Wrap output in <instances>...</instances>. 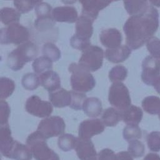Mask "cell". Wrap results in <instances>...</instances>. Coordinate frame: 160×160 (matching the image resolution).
I'll return each instance as SVG.
<instances>
[{
  "label": "cell",
  "instance_id": "6da1fadb",
  "mask_svg": "<svg viewBox=\"0 0 160 160\" xmlns=\"http://www.w3.org/2000/svg\"><path fill=\"white\" fill-rule=\"evenodd\" d=\"M158 26V12L151 6L139 14L132 15L124 26L128 46L133 50L141 47L152 37Z\"/></svg>",
  "mask_w": 160,
  "mask_h": 160
},
{
  "label": "cell",
  "instance_id": "7a4b0ae2",
  "mask_svg": "<svg viewBox=\"0 0 160 160\" xmlns=\"http://www.w3.org/2000/svg\"><path fill=\"white\" fill-rule=\"evenodd\" d=\"M38 54L37 45L28 41L12 51L7 58L8 66L14 71L20 70L27 62L35 59Z\"/></svg>",
  "mask_w": 160,
  "mask_h": 160
},
{
  "label": "cell",
  "instance_id": "3957f363",
  "mask_svg": "<svg viewBox=\"0 0 160 160\" xmlns=\"http://www.w3.org/2000/svg\"><path fill=\"white\" fill-rule=\"evenodd\" d=\"M71 73V85L72 88L78 92H88L95 87L96 81L90 71L80 63H72L69 67Z\"/></svg>",
  "mask_w": 160,
  "mask_h": 160
},
{
  "label": "cell",
  "instance_id": "277c9868",
  "mask_svg": "<svg viewBox=\"0 0 160 160\" xmlns=\"http://www.w3.org/2000/svg\"><path fill=\"white\" fill-rule=\"evenodd\" d=\"M46 140L38 131L27 137L26 144L36 160H51L57 154L48 147Z\"/></svg>",
  "mask_w": 160,
  "mask_h": 160
},
{
  "label": "cell",
  "instance_id": "5b68a950",
  "mask_svg": "<svg viewBox=\"0 0 160 160\" xmlns=\"http://www.w3.org/2000/svg\"><path fill=\"white\" fill-rule=\"evenodd\" d=\"M29 38L28 29L18 23L0 29V44L13 43L19 45L28 41Z\"/></svg>",
  "mask_w": 160,
  "mask_h": 160
},
{
  "label": "cell",
  "instance_id": "8992f818",
  "mask_svg": "<svg viewBox=\"0 0 160 160\" xmlns=\"http://www.w3.org/2000/svg\"><path fill=\"white\" fill-rule=\"evenodd\" d=\"M109 103L119 111H122L131 105V97L126 85L121 82H114L109 90Z\"/></svg>",
  "mask_w": 160,
  "mask_h": 160
},
{
  "label": "cell",
  "instance_id": "52a82bcc",
  "mask_svg": "<svg viewBox=\"0 0 160 160\" xmlns=\"http://www.w3.org/2000/svg\"><path fill=\"white\" fill-rule=\"evenodd\" d=\"M66 125L64 120L59 116H51L42 120L38 127V131L42 137L49 139L63 134Z\"/></svg>",
  "mask_w": 160,
  "mask_h": 160
},
{
  "label": "cell",
  "instance_id": "ba28073f",
  "mask_svg": "<svg viewBox=\"0 0 160 160\" xmlns=\"http://www.w3.org/2000/svg\"><path fill=\"white\" fill-rule=\"evenodd\" d=\"M103 56L104 53L102 48L91 45L82 51L79 63L90 72H95L102 67Z\"/></svg>",
  "mask_w": 160,
  "mask_h": 160
},
{
  "label": "cell",
  "instance_id": "9c48e42d",
  "mask_svg": "<svg viewBox=\"0 0 160 160\" xmlns=\"http://www.w3.org/2000/svg\"><path fill=\"white\" fill-rule=\"evenodd\" d=\"M26 110L30 114L40 118L49 117L53 110L52 104L33 95L29 97L25 104Z\"/></svg>",
  "mask_w": 160,
  "mask_h": 160
},
{
  "label": "cell",
  "instance_id": "30bf717a",
  "mask_svg": "<svg viewBox=\"0 0 160 160\" xmlns=\"http://www.w3.org/2000/svg\"><path fill=\"white\" fill-rule=\"evenodd\" d=\"M142 67V80L148 85H152L157 78L160 77V59L152 56H147L143 60Z\"/></svg>",
  "mask_w": 160,
  "mask_h": 160
},
{
  "label": "cell",
  "instance_id": "8fae6325",
  "mask_svg": "<svg viewBox=\"0 0 160 160\" xmlns=\"http://www.w3.org/2000/svg\"><path fill=\"white\" fill-rule=\"evenodd\" d=\"M104 130V124L99 119L84 120L79 127V138L90 139L92 136L102 133Z\"/></svg>",
  "mask_w": 160,
  "mask_h": 160
},
{
  "label": "cell",
  "instance_id": "7c38bea8",
  "mask_svg": "<svg viewBox=\"0 0 160 160\" xmlns=\"http://www.w3.org/2000/svg\"><path fill=\"white\" fill-rule=\"evenodd\" d=\"M74 149L80 160H97L98 155L91 139L78 137Z\"/></svg>",
  "mask_w": 160,
  "mask_h": 160
},
{
  "label": "cell",
  "instance_id": "4fadbf2b",
  "mask_svg": "<svg viewBox=\"0 0 160 160\" xmlns=\"http://www.w3.org/2000/svg\"><path fill=\"white\" fill-rule=\"evenodd\" d=\"M94 20L89 17L81 14L76 21L75 36L86 41H90L93 33L92 23Z\"/></svg>",
  "mask_w": 160,
  "mask_h": 160
},
{
  "label": "cell",
  "instance_id": "5bb4252c",
  "mask_svg": "<svg viewBox=\"0 0 160 160\" xmlns=\"http://www.w3.org/2000/svg\"><path fill=\"white\" fill-rule=\"evenodd\" d=\"M15 141L11 136L9 124L0 125V152L4 156L11 158Z\"/></svg>",
  "mask_w": 160,
  "mask_h": 160
},
{
  "label": "cell",
  "instance_id": "9a60e30c",
  "mask_svg": "<svg viewBox=\"0 0 160 160\" xmlns=\"http://www.w3.org/2000/svg\"><path fill=\"white\" fill-rule=\"evenodd\" d=\"M52 16L58 22L72 23L78 19V12L73 6H59L52 11Z\"/></svg>",
  "mask_w": 160,
  "mask_h": 160
},
{
  "label": "cell",
  "instance_id": "2e32d148",
  "mask_svg": "<svg viewBox=\"0 0 160 160\" xmlns=\"http://www.w3.org/2000/svg\"><path fill=\"white\" fill-rule=\"evenodd\" d=\"M41 85L49 93L61 88V80L59 75L52 70L46 71L40 75Z\"/></svg>",
  "mask_w": 160,
  "mask_h": 160
},
{
  "label": "cell",
  "instance_id": "e0dca14e",
  "mask_svg": "<svg viewBox=\"0 0 160 160\" xmlns=\"http://www.w3.org/2000/svg\"><path fill=\"white\" fill-rule=\"evenodd\" d=\"M101 43L108 48H115L121 46L122 36L116 29L109 28L101 31L100 34Z\"/></svg>",
  "mask_w": 160,
  "mask_h": 160
},
{
  "label": "cell",
  "instance_id": "ac0fdd59",
  "mask_svg": "<svg viewBox=\"0 0 160 160\" xmlns=\"http://www.w3.org/2000/svg\"><path fill=\"white\" fill-rule=\"evenodd\" d=\"M131 48L126 45L115 48H108L105 51L106 58L111 62L118 63L126 60L131 54Z\"/></svg>",
  "mask_w": 160,
  "mask_h": 160
},
{
  "label": "cell",
  "instance_id": "d6986e66",
  "mask_svg": "<svg viewBox=\"0 0 160 160\" xmlns=\"http://www.w3.org/2000/svg\"><path fill=\"white\" fill-rule=\"evenodd\" d=\"M121 120L128 125H138L142 118L143 112L139 107L131 105L124 110L120 111Z\"/></svg>",
  "mask_w": 160,
  "mask_h": 160
},
{
  "label": "cell",
  "instance_id": "ffe728a7",
  "mask_svg": "<svg viewBox=\"0 0 160 160\" xmlns=\"http://www.w3.org/2000/svg\"><path fill=\"white\" fill-rule=\"evenodd\" d=\"M49 100L56 107L62 108L69 106L71 102V92L64 88H60L49 93Z\"/></svg>",
  "mask_w": 160,
  "mask_h": 160
},
{
  "label": "cell",
  "instance_id": "44dd1931",
  "mask_svg": "<svg viewBox=\"0 0 160 160\" xmlns=\"http://www.w3.org/2000/svg\"><path fill=\"white\" fill-rule=\"evenodd\" d=\"M82 109L88 116L96 117L99 116L102 112V103L96 97L86 98L83 102Z\"/></svg>",
  "mask_w": 160,
  "mask_h": 160
},
{
  "label": "cell",
  "instance_id": "7402d4cb",
  "mask_svg": "<svg viewBox=\"0 0 160 160\" xmlns=\"http://www.w3.org/2000/svg\"><path fill=\"white\" fill-rule=\"evenodd\" d=\"M32 153L28 146L24 145L18 141H15L11 159L15 160H31L32 159Z\"/></svg>",
  "mask_w": 160,
  "mask_h": 160
},
{
  "label": "cell",
  "instance_id": "603a6c76",
  "mask_svg": "<svg viewBox=\"0 0 160 160\" xmlns=\"http://www.w3.org/2000/svg\"><path fill=\"white\" fill-rule=\"evenodd\" d=\"M101 119L106 126L114 127L121 120L120 111L112 107L108 108L103 112Z\"/></svg>",
  "mask_w": 160,
  "mask_h": 160
},
{
  "label": "cell",
  "instance_id": "cb8c5ba5",
  "mask_svg": "<svg viewBox=\"0 0 160 160\" xmlns=\"http://www.w3.org/2000/svg\"><path fill=\"white\" fill-rule=\"evenodd\" d=\"M21 13L11 8H3L0 10V18L3 24L10 25L19 23Z\"/></svg>",
  "mask_w": 160,
  "mask_h": 160
},
{
  "label": "cell",
  "instance_id": "d4e9b609",
  "mask_svg": "<svg viewBox=\"0 0 160 160\" xmlns=\"http://www.w3.org/2000/svg\"><path fill=\"white\" fill-rule=\"evenodd\" d=\"M124 8L132 15L139 14L144 11L148 6V0H124Z\"/></svg>",
  "mask_w": 160,
  "mask_h": 160
},
{
  "label": "cell",
  "instance_id": "484cf974",
  "mask_svg": "<svg viewBox=\"0 0 160 160\" xmlns=\"http://www.w3.org/2000/svg\"><path fill=\"white\" fill-rule=\"evenodd\" d=\"M142 107L149 114H158L160 110V98L156 96L147 97L142 101Z\"/></svg>",
  "mask_w": 160,
  "mask_h": 160
},
{
  "label": "cell",
  "instance_id": "4316f807",
  "mask_svg": "<svg viewBox=\"0 0 160 160\" xmlns=\"http://www.w3.org/2000/svg\"><path fill=\"white\" fill-rule=\"evenodd\" d=\"M32 67L36 74L41 75L52 68V61L45 56H39L34 60Z\"/></svg>",
  "mask_w": 160,
  "mask_h": 160
},
{
  "label": "cell",
  "instance_id": "83f0119b",
  "mask_svg": "<svg viewBox=\"0 0 160 160\" xmlns=\"http://www.w3.org/2000/svg\"><path fill=\"white\" fill-rule=\"evenodd\" d=\"M82 4V14L95 20L98 17L99 10L96 6V0H79Z\"/></svg>",
  "mask_w": 160,
  "mask_h": 160
},
{
  "label": "cell",
  "instance_id": "f1b7e54d",
  "mask_svg": "<svg viewBox=\"0 0 160 160\" xmlns=\"http://www.w3.org/2000/svg\"><path fill=\"white\" fill-rule=\"evenodd\" d=\"M78 137L70 134H63L61 135L58 141L59 147L63 151H69L74 149Z\"/></svg>",
  "mask_w": 160,
  "mask_h": 160
},
{
  "label": "cell",
  "instance_id": "f546056e",
  "mask_svg": "<svg viewBox=\"0 0 160 160\" xmlns=\"http://www.w3.org/2000/svg\"><path fill=\"white\" fill-rule=\"evenodd\" d=\"M15 89L14 82L7 77H0V99L11 96Z\"/></svg>",
  "mask_w": 160,
  "mask_h": 160
},
{
  "label": "cell",
  "instance_id": "4dcf8cb0",
  "mask_svg": "<svg viewBox=\"0 0 160 160\" xmlns=\"http://www.w3.org/2000/svg\"><path fill=\"white\" fill-rule=\"evenodd\" d=\"M21 83L25 89L28 90H34L36 89L40 84L39 77H38L36 73H26L22 77Z\"/></svg>",
  "mask_w": 160,
  "mask_h": 160
},
{
  "label": "cell",
  "instance_id": "1f68e13d",
  "mask_svg": "<svg viewBox=\"0 0 160 160\" xmlns=\"http://www.w3.org/2000/svg\"><path fill=\"white\" fill-rule=\"evenodd\" d=\"M55 20L52 15L37 17L34 22L36 29L39 31H45L52 28L55 24Z\"/></svg>",
  "mask_w": 160,
  "mask_h": 160
},
{
  "label": "cell",
  "instance_id": "d6a6232c",
  "mask_svg": "<svg viewBox=\"0 0 160 160\" xmlns=\"http://www.w3.org/2000/svg\"><path fill=\"white\" fill-rule=\"evenodd\" d=\"M42 53L44 56L49 58L52 61H56L61 58L59 49L52 43H45L42 46Z\"/></svg>",
  "mask_w": 160,
  "mask_h": 160
},
{
  "label": "cell",
  "instance_id": "836d02e7",
  "mask_svg": "<svg viewBox=\"0 0 160 160\" xmlns=\"http://www.w3.org/2000/svg\"><path fill=\"white\" fill-rule=\"evenodd\" d=\"M123 137L128 142L141 138L142 131L138 125H127L123 129Z\"/></svg>",
  "mask_w": 160,
  "mask_h": 160
},
{
  "label": "cell",
  "instance_id": "e575fe53",
  "mask_svg": "<svg viewBox=\"0 0 160 160\" xmlns=\"http://www.w3.org/2000/svg\"><path fill=\"white\" fill-rule=\"evenodd\" d=\"M42 0H14V5L21 13H26L41 3Z\"/></svg>",
  "mask_w": 160,
  "mask_h": 160
},
{
  "label": "cell",
  "instance_id": "d590c367",
  "mask_svg": "<svg viewBox=\"0 0 160 160\" xmlns=\"http://www.w3.org/2000/svg\"><path fill=\"white\" fill-rule=\"evenodd\" d=\"M128 75L127 69L122 65L113 67L109 73V78L111 82H117L124 80Z\"/></svg>",
  "mask_w": 160,
  "mask_h": 160
},
{
  "label": "cell",
  "instance_id": "8d00e7d4",
  "mask_svg": "<svg viewBox=\"0 0 160 160\" xmlns=\"http://www.w3.org/2000/svg\"><path fill=\"white\" fill-rule=\"evenodd\" d=\"M129 153L134 157H142L144 154L145 147L144 144L137 140H132L129 142V146L128 148Z\"/></svg>",
  "mask_w": 160,
  "mask_h": 160
},
{
  "label": "cell",
  "instance_id": "74e56055",
  "mask_svg": "<svg viewBox=\"0 0 160 160\" xmlns=\"http://www.w3.org/2000/svg\"><path fill=\"white\" fill-rule=\"evenodd\" d=\"M147 144L150 151L158 152L160 151V132L154 131L148 134Z\"/></svg>",
  "mask_w": 160,
  "mask_h": 160
},
{
  "label": "cell",
  "instance_id": "f35d334b",
  "mask_svg": "<svg viewBox=\"0 0 160 160\" xmlns=\"http://www.w3.org/2000/svg\"><path fill=\"white\" fill-rule=\"evenodd\" d=\"M71 102L69 105L70 108L74 110H81L85 99H86V94L82 92L76 91H71Z\"/></svg>",
  "mask_w": 160,
  "mask_h": 160
},
{
  "label": "cell",
  "instance_id": "ab89813d",
  "mask_svg": "<svg viewBox=\"0 0 160 160\" xmlns=\"http://www.w3.org/2000/svg\"><path fill=\"white\" fill-rule=\"evenodd\" d=\"M147 48L152 56L160 59V40L156 37H151L147 41Z\"/></svg>",
  "mask_w": 160,
  "mask_h": 160
},
{
  "label": "cell",
  "instance_id": "60d3db41",
  "mask_svg": "<svg viewBox=\"0 0 160 160\" xmlns=\"http://www.w3.org/2000/svg\"><path fill=\"white\" fill-rule=\"evenodd\" d=\"M11 113L9 104L3 99H0V125L8 124V119Z\"/></svg>",
  "mask_w": 160,
  "mask_h": 160
},
{
  "label": "cell",
  "instance_id": "b9f144b4",
  "mask_svg": "<svg viewBox=\"0 0 160 160\" xmlns=\"http://www.w3.org/2000/svg\"><path fill=\"white\" fill-rule=\"evenodd\" d=\"M52 9L50 4L46 3H41L36 6L35 12L37 17L52 15Z\"/></svg>",
  "mask_w": 160,
  "mask_h": 160
},
{
  "label": "cell",
  "instance_id": "7bdbcfd3",
  "mask_svg": "<svg viewBox=\"0 0 160 160\" xmlns=\"http://www.w3.org/2000/svg\"><path fill=\"white\" fill-rule=\"evenodd\" d=\"M98 160H117L116 154L110 149H102L98 154Z\"/></svg>",
  "mask_w": 160,
  "mask_h": 160
},
{
  "label": "cell",
  "instance_id": "ee69618b",
  "mask_svg": "<svg viewBox=\"0 0 160 160\" xmlns=\"http://www.w3.org/2000/svg\"><path fill=\"white\" fill-rule=\"evenodd\" d=\"M117 160H133L132 156L126 151H121L116 154Z\"/></svg>",
  "mask_w": 160,
  "mask_h": 160
},
{
  "label": "cell",
  "instance_id": "f6af8a7d",
  "mask_svg": "<svg viewBox=\"0 0 160 160\" xmlns=\"http://www.w3.org/2000/svg\"><path fill=\"white\" fill-rule=\"evenodd\" d=\"M113 0H96V6L99 11L108 6Z\"/></svg>",
  "mask_w": 160,
  "mask_h": 160
},
{
  "label": "cell",
  "instance_id": "bcb514c9",
  "mask_svg": "<svg viewBox=\"0 0 160 160\" xmlns=\"http://www.w3.org/2000/svg\"><path fill=\"white\" fill-rule=\"evenodd\" d=\"M143 160H160V156L156 153H149L144 157Z\"/></svg>",
  "mask_w": 160,
  "mask_h": 160
},
{
  "label": "cell",
  "instance_id": "7dc6e473",
  "mask_svg": "<svg viewBox=\"0 0 160 160\" xmlns=\"http://www.w3.org/2000/svg\"><path fill=\"white\" fill-rule=\"evenodd\" d=\"M152 86L157 91V92L160 94V77L157 78V79L154 81Z\"/></svg>",
  "mask_w": 160,
  "mask_h": 160
},
{
  "label": "cell",
  "instance_id": "c3c4849f",
  "mask_svg": "<svg viewBox=\"0 0 160 160\" xmlns=\"http://www.w3.org/2000/svg\"><path fill=\"white\" fill-rule=\"evenodd\" d=\"M62 3L65 4H72L76 2L77 0H61Z\"/></svg>",
  "mask_w": 160,
  "mask_h": 160
},
{
  "label": "cell",
  "instance_id": "681fc988",
  "mask_svg": "<svg viewBox=\"0 0 160 160\" xmlns=\"http://www.w3.org/2000/svg\"><path fill=\"white\" fill-rule=\"evenodd\" d=\"M150 3L158 7H160V0H149Z\"/></svg>",
  "mask_w": 160,
  "mask_h": 160
},
{
  "label": "cell",
  "instance_id": "f907efd6",
  "mask_svg": "<svg viewBox=\"0 0 160 160\" xmlns=\"http://www.w3.org/2000/svg\"><path fill=\"white\" fill-rule=\"evenodd\" d=\"M51 160H60L59 159V156H58V154H56Z\"/></svg>",
  "mask_w": 160,
  "mask_h": 160
},
{
  "label": "cell",
  "instance_id": "816d5d0a",
  "mask_svg": "<svg viewBox=\"0 0 160 160\" xmlns=\"http://www.w3.org/2000/svg\"><path fill=\"white\" fill-rule=\"evenodd\" d=\"M158 115H159V118L160 119V110L159 111V113H158Z\"/></svg>",
  "mask_w": 160,
  "mask_h": 160
},
{
  "label": "cell",
  "instance_id": "f5cc1de1",
  "mask_svg": "<svg viewBox=\"0 0 160 160\" xmlns=\"http://www.w3.org/2000/svg\"><path fill=\"white\" fill-rule=\"evenodd\" d=\"M0 160H1V154H0Z\"/></svg>",
  "mask_w": 160,
  "mask_h": 160
},
{
  "label": "cell",
  "instance_id": "db71d44e",
  "mask_svg": "<svg viewBox=\"0 0 160 160\" xmlns=\"http://www.w3.org/2000/svg\"><path fill=\"white\" fill-rule=\"evenodd\" d=\"M113 1H118V0H113Z\"/></svg>",
  "mask_w": 160,
  "mask_h": 160
},
{
  "label": "cell",
  "instance_id": "11a10c76",
  "mask_svg": "<svg viewBox=\"0 0 160 160\" xmlns=\"http://www.w3.org/2000/svg\"><path fill=\"white\" fill-rule=\"evenodd\" d=\"M97 160H98V159H97Z\"/></svg>",
  "mask_w": 160,
  "mask_h": 160
}]
</instances>
